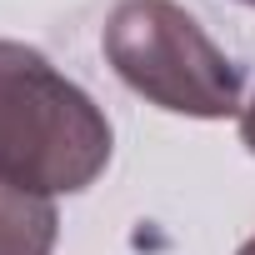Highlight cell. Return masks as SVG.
Segmentation results:
<instances>
[{"instance_id": "cell-6", "label": "cell", "mask_w": 255, "mask_h": 255, "mask_svg": "<svg viewBox=\"0 0 255 255\" xmlns=\"http://www.w3.org/2000/svg\"><path fill=\"white\" fill-rule=\"evenodd\" d=\"M245 5H255V0H245Z\"/></svg>"}, {"instance_id": "cell-1", "label": "cell", "mask_w": 255, "mask_h": 255, "mask_svg": "<svg viewBox=\"0 0 255 255\" xmlns=\"http://www.w3.org/2000/svg\"><path fill=\"white\" fill-rule=\"evenodd\" d=\"M105 110L35 45L0 40V180L35 195H75L110 165Z\"/></svg>"}, {"instance_id": "cell-2", "label": "cell", "mask_w": 255, "mask_h": 255, "mask_svg": "<svg viewBox=\"0 0 255 255\" xmlns=\"http://www.w3.org/2000/svg\"><path fill=\"white\" fill-rule=\"evenodd\" d=\"M100 45L125 85L170 115L225 120L240 110V65L175 0H120Z\"/></svg>"}, {"instance_id": "cell-5", "label": "cell", "mask_w": 255, "mask_h": 255, "mask_svg": "<svg viewBox=\"0 0 255 255\" xmlns=\"http://www.w3.org/2000/svg\"><path fill=\"white\" fill-rule=\"evenodd\" d=\"M235 255H255V235H250V240H245V245H240Z\"/></svg>"}, {"instance_id": "cell-4", "label": "cell", "mask_w": 255, "mask_h": 255, "mask_svg": "<svg viewBox=\"0 0 255 255\" xmlns=\"http://www.w3.org/2000/svg\"><path fill=\"white\" fill-rule=\"evenodd\" d=\"M240 140H245V150L255 155V100L240 110Z\"/></svg>"}, {"instance_id": "cell-3", "label": "cell", "mask_w": 255, "mask_h": 255, "mask_svg": "<svg viewBox=\"0 0 255 255\" xmlns=\"http://www.w3.org/2000/svg\"><path fill=\"white\" fill-rule=\"evenodd\" d=\"M60 235V215L50 195L0 180V255H50Z\"/></svg>"}]
</instances>
